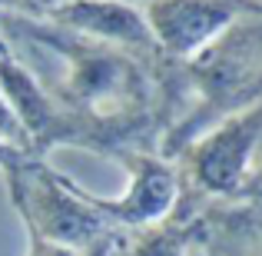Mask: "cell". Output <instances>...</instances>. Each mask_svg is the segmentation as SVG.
Segmentation results:
<instances>
[{"instance_id":"1","label":"cell","mask_w":262,"mask_h":256,"mask_svg":"<svg viewBox=\"0 0 262 256\" xmlns=\"http://www.w3.org/2000/svg\"><path fill=\"white\" fill-rule=\"evenodd\" d=\"M4 180L10 190V203L17 206L30 237L80 253L100 250V243L110 237V223L80 196L77 183L47 167L43 156L17 163L4 173Z\"/></svg>"},{"instance_id":"2","label":"cell","mask_w":262,"mask_h":256,"mask_svg":"<svg viewBox=\"0 0 262 256\" xmlns=\"http://www.w3.org/2000/svg\"><path fill=\"white\" fill-rule=\"evenodd\" d=\"M249 4L239 0H149L146 17L156 47L179 60L203 57Z\"/></svg>"},{"instance_id":"3","label":"cell","mask_w":262,"mask_h":256,"mask_svg":"<svg viewBox=\"0 0 262 256\" xmlns=\"http://www.w3.org/2000/svg\"><path fill=\"white\" fill-rule=\"evenodd\" d=\"M0 96L20 120L27 140H30V150L37 156H43V150H50L53 143L80 140L70 116L60 110V103H53L43 80L20 60V53L13 50V44L4 33H0Z\"/></svg>"},{"instance_id":"4","label":"cell","mask_w":262,"mask_h":256,"mask_svg":"<svg viewBox=\"0 0 262 256\" xmlns=\"http://www.w3.org/2000/svg\"><path fill=\"white\" fill-rule=\"evenodd\" d=\"M126 167H129V186L120 200H106V196H93L90 190L77 183L80 196L106 220L110 226L120 223V226H156L169 216V210L176 206V173L166 167L163 160L156 156H143L133 153L126 156Z\"/></svg>"},{"instance_id":"5","label":"cell","mask_w":262,"mask_h":256,"mask_svg":"<svg viewBox=\"0 0 262 256\" xmlns=\"http://www.w3.org/2000/svg\"><path fill=\"white\" fill-rule=\"evenodd\" d=\"M256 160V127L249 120H229L206 133L189 150V167L199 186L209 193H243Z\"/></svg>"},{"instance_id":"6","label":"cell","mask_w":262,"mask_h":256,"mask_svg":"<svg viewBox=\"0 0 262 256\" xmlns=\"http://www.w3.org/2000/svg\"><path fill=\"white\" fill-rule=\"evenodd\" d=\"M53 27L110 47H153L146 17L129 0H63L47 13Z\"/></svg>"},{"instance_id":"7","label":"cell","mask_w":262,"mask_h":256,"mask_svg":"<svg viewBox=\"0 0 262 256\" xmlns=\"http://www.w3.org/2000/svg\"><path fill=\"white\" fill-rule=\"evenodd\" d=\"M123 256H183L179 243H173L163 233H146V237L133 240V243L123 246Z\"/></svg>"},{"instance_id":"8","label":"cell","mask_w":262,"mask_h":256,"mask_svg":"<svg viewBox=\"0 0 262 256\" xmlns=\"http://www.w3.org/2000/svg\"><path fill=\"white\" fill-rule=\"evenodd\" d=\"M0 140L13 143V147H20V150H30V140H27L24 127H20V120L13 116V110L7 107L4 96H0ZM30 153H33V150H30Z\"/></svg>"},{"instance_id":"9","label":"cell","mask_w":262,"mask_h":256,"mask_svg":"<svg viewBox=\"0 0 262 256\" xmlns=\"http://www.w3.org/2000/svg\"><path fill=\"white\" fill-rule=\"evenodd\" d=\"M27 240H30V246H27V256H100V253H80V250H70V246H57V243H47V240L40 237H30L27 233Z\"/></svg>"},{"instance_id":"10","label":"cell","mask_w":262,"mask_h":256,"mask_svg":"<svg viewBox=\"0 0 262 256\" xmlns=\"http://www.w3.org/2000/svg\"><path fill=\"white\" fill-rule=\"evenodd\" d=\"M30 156H37V153H30V150H20V147H13V143L0 140V173L13 170V167H17V163L30 160Z\"/></svg>"},{"instance_id":"11","label":"cell","mask_w":262,"mask_h":256,"mask_svg":"<svg viewBox=\"0 0 262 256\" xmlns=\"http://www.w3.org/2000/svg\"><path fill=\"white\" fill-rule=\"evenodd\" d=\"M243 193H249V196H259V200H262V156H259V160H252V170H249V176H246Z\"/></svg>"},{"instance_id":"12","label":"cell","mask_w":262,"mask_h":256,"mask_svg":"<svg viewBox=\"0 0 262 256\" xmlns=\"http://www.w3.org/2000/svg\"><path fill=\"white\" fill-rule=\"evenodd\" d=\"M259 7H262V0H259Z\"/></svg>"}]
</instances>
